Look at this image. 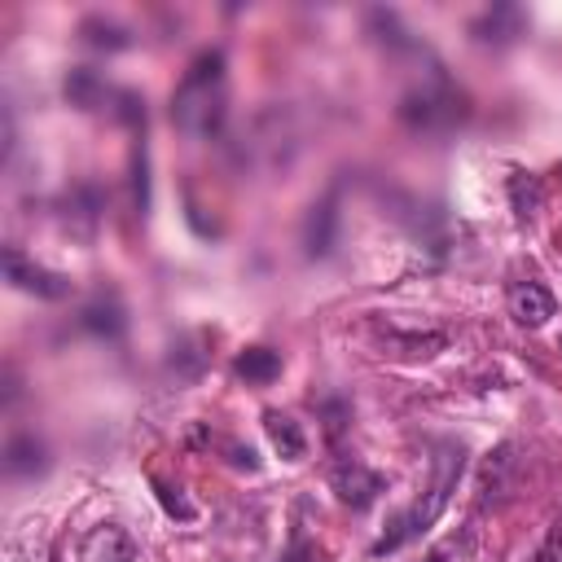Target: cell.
I'll return each instance as SVG.
<instances>
[{
  "instance_id": "obj_11",
  "label": "cell",
  "mask_w": 562,
  "mask_h": 562,
  "mask_svg": "<svg viewBox=\"0 0 562 562\" xmlns=\"http://www.w3.org/2000/svg\"><path fill=\"white\" fill-rule=\"evenodd\" d=\"M233 373L246 378L250 386H263V382H272V378L281 373V356H277L272 347H246V351H237Z\"/></svg>"
},
{
  "instance_id": "obj_13",
  "label": "cell",
  "mask_w": 562,
  "mask_h": 562,
  "mask_svg": "<svg viewBox=\"0 0 562 562\" xmlns=\"http://www.w3.org/2000/svg\"><path fill=\"white\" fill-rule=\"evenodd\" d=\"M48 461H44V443L35 439V435H18V439H9V448H4V470L9 474H40Z\"/></svg>"
},
{
  "instance_id": "obj_16",
  "label": "cell",
  "mask_w": 562,
  "mask_h": 562,
  "mask_svg": "<svg viewBox=\"0 0 562 562\" xmlns=\"http://www.w3.org/2000/svg\"><path fill=\"white\" fill-rule=\"evenodd\" d=\"M83 40H88L92 48H123V44H127V35H123L114 22H101V18H88V22H83Z\"/></svg>"
},
{
  "instance_id": "obj_20",
  "label": "cell",
  "mask_w": 562,
  "mask_h": 562,
  "mask_svg": "<svg viewBox=\"0 0 562 562\" xmlns=\"http://www.w3.org/2000/svg\"><path fill=\"white\" fill-rule=\"evenodd\" d=\"M531 562H562V522H553V531L544 536V544H540V553Z\"/></svg>"
},
{
  "instance_id": "obj_7",
  "label": "cell",
  "mask_w": 562,
  "mask_h": 562,
  "mask_svg": "<svg viewBox=\"0 0 562 562\" xmlns=\"http://www.w3.org/2000/svg\"><path fill=\"white\" fill-rule=\"evenodd\" d=\"M505 303H509V316L518 325H527V329H540L553 316V294L540 281H514L509 294H505Z\"/></svg>"
},
{
  "instance_id": "obj_3",
  "label": "cell",
  "mask_w": 562,
  "mask_h": 562,
  "mask_svg": "<svg viewBox=\"0 0 562 562\" xmlns=\"http://www.w3.org/2000/svg\"><path fill=\"white\" fill-rule=\"evenodd\" d=\"M329 483H334L338 501L351 505V509H369L386 487V479L378 470H369L360 457H338L334 470H329Z\"/></svg>"
},
{
  "instance_id": "obj_12",
  "label": "cell",
  "mask_w": 562,
  "mask_h": 562,
  "mask_svg": "<svg viewBox=\"0 0 562 562\" xmlns=\"http://www.w3.org/2000/svg\"><path fill=\"white\" fill-rule=\"evenodd\" d=\"M540 202H544L540 180L527 176V171H514V176H509V206H514V220H518V224H531L536 211H540Z\"/></svg>"
},
{
  "instance_id": "obj_10",
  "label": "cell",
  "mask_w": 562,
  "mask_h": 562,
  "mask_svg": "<svg viewBox=\"0 0 562 562\" xmlns=\"http://www.w3.org/2000/svg\"><path fill=\"white\" fill-rule=\"evenodd\" d=\"M263 430H268V439H272V448L285 457V461H299L303 452H307V439H303V430H299V422L294 417H285V413H277V408H268L263 413Z\"/></svg>"
},
{
  "instance_id": "obj_2",
  "label": "cell",
  "mask_w": 562,
  "mask_h": 562,
  "mask_svg": "<svg viewBox=\"0 0 562 562\" xmlns=\"http://www.w3.org/2000/svg\"><path fill=\"white\" fill-rule=\"evenodd\" d=\"M461 465H465L461 443H443V448L435 452V479H430L426 496H422L417 505H408L404 514H395V518H391V527L373 540V549H369V553H373V558L395 553L400 544H408V540H417L422 531H430V527H435V518L443 514V505H448V496H452L457 479H461Z\"/></svg>"
},
{
  "instance_id": "obj_1",
  "label": "cell",
  "mask_w": 562,
  "mask_h": 562,
  "mask_svg": "<svg viewBox=\"0 0 562 562\" xmlns=\"http://www.w3.org/2000/svg\"><path fill=\"white\" fill-rule=\"evenodd\" d=\"M224 53H202L171 97V123L184 136H215L224 127Z\"/></svg>"
},
{
  "instance_id": "obj_9",
  "label": "cell",
  "mask_w": 562,
  "mask_h": 562,
  "mask_svg": "<svg viewBox=\"0 0 562 562\" xmlns=\"http://www.w3.org/2000/svg\"><path fill=\"white\" fill-rule=\"evenodd\" d=\"M334 228H338V211H334V198H325L321 206H312V215L303 224V250H307V259H325L334 250Z\"/></svg>"
},
{
  "instance_id": "obj_23",
  "label": "cell",
  "mask_w": 562,
  "mask_h": 562,
  "mask_svg": "<svg viewBox=\"0 0 562 562\" xmlns=\"http://www.w3.org/2000/svg\"><path fill=\"white\" fill-rule=\"evenodd\" d=\"M417 562H448V549H430L426 558H417Z\"/></svg>"
},
{
  "instance_id": "obj_24",
  "label": "cell",
  "mask_w": 562,
  "mask_h": 562,
  "mask_svg": "<svg viewBox=\"0 0 562 562\" xmlns=\"http://www.w3.org/2000/svg\"><path fill=\"white\" fill-rule=\"evenodd\" d=\"M558 351H562V342H558Z\"/></svg>"
},
{
  "instance_id": "obj_17",
  "label": "cell",
  "mask_w": 562,
  "mask_h": 562,
  "mask_svg": "<svg viewBox=\"0 0 562 562\" xmlns=\"http://www.w3.org/2000/svg\"><path fill=\"white\" fill-rule=\"evenodd\" d=\"M132 202H136V211H140V215L149 211V176H145V145H136V154H132Z\"/></svg>"
},
{
  "instance_id": "obj_14",
  "label": "cell",
  "mask_w": 562,
  "mask_h": 562,
  "mask_svg": "<svg viewBox=\"0 0 562 562\" xmlns=\"http://www.w3.org/2000/svg\"><path fill=\"white\" fill-rule=\"evenodd\" d=\"M66 97H70L79 110H97V105L110 97V88H105L88 66H79V70H70V79H66Z\"/></svg>"
},
{
  "instance_id": "obj_18",
  "label": "cell",
  "mask_w": 562,
  "mask_h": 562,
  "mask_svg": "<svg viewBox=\"0 0 562 562\" xmlns=\"http://www.w3.org/2000/svg\"><path fill=\"white\" fill-rule=\"evenodd\" d=\"M281 562H329V553H325L316 540H307L303 531H294V536H290V549L281 553Z\"/></svg>"
},
{
  "instance_id": "obj_8",
  "label": "cell",
  "mask_w": 562,
  "mask_h": 562,
  "mask_svg": "<svg viewBox=\"0 0 562 562\" xmlns=\"http://www.w3.org/2000/svg\"><path fill=\"white\" fill-rule=\"evenodd\" d=\"M514 474H518V457L509 443H501L496 452H487L483 474H479V505H496L514 492Z\"/></svg>"
},
{
  "instance_id": "obj_21",
  "label": "cell",
  "mask_w": 562,
  "mask_h": 562,
  "mask_svg": "<svg viewBox=\"0 0 562 562\" xmlns=\"http://www.w3.org/2000/svg\"><path fill=\"white\" fill-rule=\"evenodd\" d=\"M228 461H233V465H241V470H259L255 448H241V443H228Z\"/></svg>"
},
{
  "instance_id": "obj_5",
  "label": "cell",
  "mask_w": 562,
  "mask_h": 562,
  "mask_svg": "<svg viewBox=\"0 0 562 562\" xmlns=\"http://www.w3.org/2000/svg\"><path fill=\"white\" fill-rule=\"evenodd\" d=\"M4 281L26 290V294H35V299H66L70 294V281L61 272H48V268L31 263L18 246H4Z\"/></svg>"
},
{
  "instance_id": "obj_19",
  "label": "cell",
  "mask_w": 562,
  "mask_h": 562,
  "mask_svg": "<svg viewBox=\"0 0 562 562\" xmlns=\"http://www.w3.org/2000/svg\"><path fill=\"white\" fill-rule=\"evenodd\" d=\"M154 492H158V501H162V509H167L171 518H184V522H189V518L198 514V509H193V505H189V501L180 496V487H167V483H154Z\"/></svg>"
},
{
  "instance_id": "obj_4",
  "label": "cell",
  "mask_w": 562,
  "mask_h": 562,
  "mask_svg": "<svg viewBox=\"0 0 562 562\" xmlns=\"http://www.w3.org/2000/svg\"><path fill=\"white\" fill-rule=\"evenodd\" d=\"M400 114H404L413 127H443V123H457V119H461V97H457V92L443 83V75H439L435 88L408 92Z\"/></svg>"
},
{
  "instance_id": "obj_22",
  "label": "cell",
  "mask_w": 562,
  "mask_h": 562,
  "mask_svg": "<svg viewBox=\"0 0 562 562\" xmlns=\"http://www.w3.org/2000/svg\"><path fill=\"white\" fill-rule=\"evenodd\" d=\"M342 404H329V422H325V430H329V439H338V430H342Z\"/></svg>"
},
{
  "instance_id": "obj_15",
  "label": "cell",
  "mask_w": 562,
  "mask_h": 562,
  "mask_svg": "<svg viewBox=\"0 0 562 562\" xmlns=\"http://www.w3.org/2000/svg\"><path fill=\"white\" fill-rule=\"evenodd\" d=\"M83 325H88L92 334H105V338H114V334L123 329V307H119V303H105V299H97V303H88V307H83Z\"/></svg>"
},
{
  "instance_id": "obj_6",
  "label": "cell",
  "mask_w": 562,
  "mask_h": 562,
  "mask_svg": "<svg viewBox=\"0 0 562 562\" xmlns=\"http://www.w3.org/2000/svg\"><path fill=\"white\" fill-rule=\"evenodd\" d=\"M79 562H136V540L114 527V522H101L83 536L79 544Z\"/></svg>"
}]
</instances>
